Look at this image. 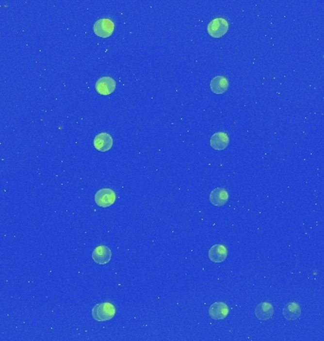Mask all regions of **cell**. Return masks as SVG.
<instances>
[{
	"label": "cell",
	"instance_id": "6da1fadb",
	"mask_svg": "<svg viewBox=\"0 0 324 341\" xmlns=\"http://www.w3.org/2000/svg\"><path fill=\"white\" fill-rule=\"evenodd\" d=\"M116 315V308L110 302H102L96 304L92 309V317L95 321H103L112 320Z\"/></svg>",
	"mask_w": 324,
	"mask_h": 341
},
{
	"label": "cell",
	"instance_id": "7a4b0ae2",
	"mask_svg": "<svg viewBox=\"0 0 324 341\" xmlns=\"http://www.w3.org/2000/svg\"><path fill=\"white\" fill-rule=\"evenodd\" d=\"M208 32L211 37L220 38L228 31V23L224 18H215L208 25Z\"/></svg>",
	"mask_w": 324,
	"mask_h": 341
},
{
	"label": "cell",
	"instance_id": "3957f363",
	"mask_svg": "<svg viewBox=\"0 0 324 341\" xmlns=\"http://www.w3.org/2000/svg\"><path fill=\"white\" fill-rule=\"evenodd\" d=\"M117 198L116 193L111 189H101L95 194V202L101 208L112 206Z\"/></svg>",
	"mask_w": 324,
	"mask_h": 341
},
{
	"label": "cell",
	"instance_id": "277c9868",
	"mask_svg": "<svg viewBox=\"0 0 324 341\" xmlns=\"http://www.w3.org/2000/svg\"><path fill=\"white\" fill-rule=\"evenodd\" d=\"M94 33L101 38H107L112 35L114 32V23L110 19L103 18L95 22L93 26Z\"/></svg>",
	"mask_w": 324,
	"mask_h": 341
},
{
	"label": "cell",
	"instance_id": "5b68a950",
	"mask_svg": "<svg viewBox=\"0 0 324 341\" xmlns=\"http://www.w3.org/2000/svg\"><path fill=\"white\" fill-rule=\"evenodd\" d=\"M96 90L101 95H109L115 91L116 81L111 77H101L96 82Z\"/></svg>",
	"mask_w": 324,
	"mask_h": 341
},
{
	"label": "cell",
	"instance_id": "8992f818",
	"mask_svg": "<svg viewBox=\"0 0 324 341\" xmlns=\"http://www.w3.org/2000/svg\"><path fill=\"white\" fill-rule=\"evenodd\" d=\"M112 258L111 250L105 245L97 246L92 252V259L96 263L105 264L109 262Z\"/></svg>",
	"mask_w": 324,
	"mask_h": 341
},
{
	"label": "cell",
	"instance_id": "52a82bcc",
	"mask_svg": "<svg viewBox=\"0 0 324 341\" xmlns=\"http://www.w3.org/2000/svg\"><path fill=\"white\" fill-rule=\"evenodd\" d=\"M94 147L100 152H106L113 146V139L108 133L98 134L93 141Z\"/></svg>",
	"mask_w": 324,
	"mask_h": 341
},
{
	"label": "cell",
	"instance_id": "ba28073f",
	"mask_svg": "<svg viewBox=\"0 0 324 341\" xmlns=\"http://www.w3.org/2000/svg\"><path fill=\"white\" fill-rule=\"evenodd\" d=\"M209 313H210V317L212 320H215V321L224 320L228 315V307L224 302H215L211 305Z\"/></svg>",
	"mask_w": 324,
	"mask_h": 341
},
{
	"label": "cell",
	"instance_id": "9c48e42d",
	"mask_svg": "<svg viewBox=\"0 0 324 341\" xmlns=\"http://www.w3.org/2000/svg\"><path fill=\"white\" fill-rule=\"evenodd\" d=\"M227 256V250L223 244H214L209 250V258L213 262H223Z\"/></svg>",
	"mask_w": 324,
	"mask_h": 341
},
{
	"label": "cell",
	"instance_id": "30bf717a",
	"mask_svg": "<svg viewBox=\"0 0 324 341\" xmlns=\"http://www.w3.org/2000/svg\"><path fill=\"white\" fill-rule=\"evenodd\" d=\"M302 308L297 302H288L283 309V315L287 321H295L300 318Z\"/></svg>",
	"mask_w": 324,
	"mask_h": 341
},
{
	"label": "cell",
	"instance_id": "8fae6325",
	"mask_svg": "<svg viewBox=\"0 0 324 341\" xmlns=\"http://www.w3.org/2000/svg\"><path fill=\"white\" fill-rule=\"evenodd\" d=\"M228 200V193L226 189L217 188L211 193L210 201L212 205L216 207H221Z\"/></svg>",
	"mask_w": 324,
	"mask_h": 341
},
{
	"label": "cell",
	"instance_id": "7c38bea8",
	"mask_svg": "<svg viewBox=\"0 0 324 341\" xmlns=\"http://www.w3.org/2000/svg\"><path fill=\"white\" fill-rule=\"evenodd\" d=\"M274 313L273 306L268 302H262L257 305L255 309V315L260 321H268L272 318Z\"/></svg>",
	"mask_w": 324,
	"mask_h": 341
},
{
	"label": "cell",
	"instance_id": "4fadbf2b",
	"mask_svg": "<svg viewBox=\"0 0 324 341\" xmlns=\"http://www.w3.org/2000/svg\"><path fill=\"white\" fill-rule=\"evenodd\" d=\"M228 141H229V139L226 133L217 132V133L213 134L212 137L211 138V146L214 150L220 151V150H224L227 147Z\"/></svg>",
	"mask_w": 324,
	"mask_h": 341
},
{
	"label": "cell",
	"instance_id": "5bb4252c",
	"mask_svg": "<svg viewBox=\"0 0 324 341\" xmlns=\"http://www.w3.org/2000/svg\"><path fill=\"white\" fill-rule=\"evenodd\" d=\"M211 88L215 94H223L228 88V81L225 76H216L211 81Z\"/></svg>",
	"mask_w": 324,
	"mask_h": 341
}]
</instances>
